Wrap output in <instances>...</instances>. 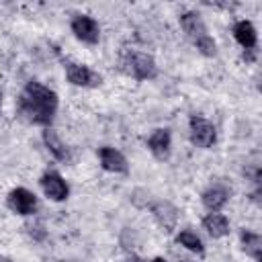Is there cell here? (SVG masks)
I'll list each match as a JSON object with an SVG mask.
<instances>
[{"label":"cell","mask_w":262,"mask_h":262,"mask_svg":"<svg viewBox=\"0 0 262 262\" xmlns=\"http://www.w3.org/2000/svg\"><path fill=\"white\" fill-rule=\"evenodd\" d=\"M18 111L35 125H49L57 111V94L41 82L31 80L18 98Z\"/></svg>","instance_id":"6da1fadb"},{"label":"cell","mask_w":262,"mask_h":262,"mask_svg":"<svg viewBox=\"0 0 262 262\" xmlns=\"http://www.w3.org/2000/svg\"><path fill=\"white\" fill-rule=\"evenodd\" d=\"M125 66H127V72L135 80H151L158 74V66H156L154 57L147 53H141V51L129 53L125 59Z\"/></svg>","instance_id":"7a4b0ae2"},{"label":"cell","mask_w":262,"mask_h":262,"mask_svg":"<svg viewBox=\"0 0 262 262\" xmlns=\"http://www.w3.org/2000/svg\"><path fill=\"white\" fill-rule=\"evenodd\" d=\"M66 76L74 86H84V88H94L102 82V76L98 72L90 70L84 63H74V61L66 63Z\"/></svg>","instance_id":"3957f363"},{"label":"cell","mask_w":262,"mask_h":262,"mask_svg":"<svg viewBox=\"0 0 262 262\" xmlns=\"http://www.w3.org/2000/svg\"><path fill=\"white\" fill-rule=\"evenodd\" d=\"M217 139V131L215 127L203 119V117H190V141L196 145V147H211Z\"/></svg>","instance_id":"277c9868"},{"label":"cell","mask_w":262,"mask_h":262,"mask_svg":"<svg viewBox=\"0 0 262 262\" xmlns=\"http://www.w3.org/2000/svg\"><path fill=\"white\" fill-rule=\"evenodd\" d=\"M72 33H74L80 41H84V43H88V45L98 43V37H100L98 23H96L92 16H88V14H76V16L72 18Z\"/></svg>","instance_id":"5b68a950"},{"label":"cell","mask_w":262,"mask_h":262,"mask_svg":"<svg viewBox=\"0 0 262 262\" xmlns=\"http://www.w3.org/2000/svg\"><path fill=\"white\" fill-rule=\"evenodd\" d=\"M8 207L18 215H33L37 209V196L29 188H14L8 194Z\"/></svg>","instance_id":"8992f818"},{"label":"cell","mask_w":262,"mask_h":262,"mask_svg":"<svg viewBox=\"0 0 262 262\" xmlns=\"http://www.w3.org/2000/svg\"><path fill=\"white\" fill-rule=\"evenodd\" d=\"M41 188L51 201H66L68 194H70V188H68L66 180L57 172H45L41 176Z\"/></svg>","instance_id":"52a82bcc"},{"label":"cell","mask_w":262,"mask_h":262,"mask_svg":"<svg viewBox=\"0 0 262 262\" xmlns=\"http://www.w3.org/2000/svg\"><path fill=\"white\" fill-rule=\"evenodd\" d=\"M229 194H231V188H229L227 184L215 182V184H211V186L203 192L201 199H203V205H205L211 213H217L219 209H223V205L227 203Z\"/></svg>","instance_id":"ba28073f"},{"label":"cell","mask_w":262,"mask_h":262,"mask_svg":"<svg viewBox=\"0 0 262 262\" xmlns=\"http://www.w3.org/2000/svg\"><path fill=\"white\" fill-rule=\"evenodd\" d=\"M151 213H154V217L158 219V223L166 231H172L176 227V223H178V209L172 203H168V201L151 203Z\"/></svg>","instance_id":"9c48e42d"},{"label":"cell","mask_w":262,"mask_h":262,"mask_svg":"<svg viewBox=\"0 0 262 262\" xmlns=\"http://www.w3.org/2000/svg\"><path fill=\"white\" fill-rule=\"evenodd\" d=\"M98 156H100V166H102L106 172L125 174V172L129 170L125 156H123L119 149H115V147H100Z\"/></svg>","instance_id":"30bf717a"},{"label":"cell","mask_w":262,"mask_h":262,"mask_svg":"<svg viewBox=\"0 0 262 262\" xmlns=\"http://www.w3.org/2000/svg\"><path fill=\"white\" fill-rule=\"evenodd\" d=\"M180 27H182V31L196 43L199 39H203V37H207L209 33H207V27H205V23H203V18L196 14V12H192V10H186V12H182L180 14Z\"/></svg>","instance_id":"8fae6325"},{"label":"cell","mask_w":262,"mask_h":262,"mask_svg":"<svg viewBox=\"0 0 262 262\" xmlns=\"http://www.w3.org/2000/svg\"><path fill=\"white\" fill-rule=\"evenodd\" d=\"M170 141L172 139H170L168 129H156L147 139V147L158 160H166L168 154H170Z\"/></svg>","instance_id":"7c38bea8"},{"label":"cell","mask_w":262,"mask_h":262,"mask_svg":"<svg viewBox=\"0 0 262 262\" xmlns=\"http://www.w3.org/2000/svg\"><path fill=\"white\" fill-rule=\"evenodd\" d=\"M233 37L244 49H256L258 35H256V29L250 20H237L233 25Z\"/></svg>","instance_id":"4fadbf2b"},{"label":"cell","mask_w":262,"mask_h":262,"mask_svg":"<svg viewBox=\"0 0 262 262\" xmlns=\"http://www.w3.org/2000/svg\"><path fill=\"white\" fill-rule=\"evenodd\" d=\"M43 141H45V147L49 149V154L59 160V162H68L70 160V149L66 147V143L59 139V135L53 131V129H45L43 131Z\"/></svg>","instance_id":"5bb4252c"},{"label":"cell","mask_w":262,"mask_h":262,"mask_svg":"<svg viewBox=\"0 0 262 262\" xmlns=\"http://www.w3.org/2000/svg\"><path fill=\"white\" fill-rule=\"evenodd\" d=\"M203 227L207 229V233L211 237H223V235L229 233V221L221 213H209L203 219Z\"/></svg>","instance_id":"9a60e30c"},{"label":"cell","mask_w":262,"mask_h":262,"mask_svg":"<svg viewBox=\"0 0 262 262\" xmlns=\"http://www.w3.org/2000/svg\"><path fill=\"white\" fill-rule=\"evenodd\" d=\"M239 239H242L244 252L248 256H252L254 260H260V256H262V237L258 233L250 231V229H244L242 235H239Z\"/></svg>","instance_id":"2e32d148"},{"label":"cell","mask_w":262,"mask_h":262,"mask_svg":"<svg viewBox=\"0 0 262 262\" xmlns=\"http://www.w3.org/2000/svg\"><path fill=\"white\" fill-rule=\"evenodd\" d=\"M176 242H178L180 246H184L186 250H190V252H196V254H203V252H205L201 237H199L194 231H190V229L180 231V233L176 235Z\"/></svg>","instance_id":"e0dca14e"},{"label":"cell","mask_w":262,"mask_h":262,"mask_svg":"<svg viewBox=\"0 0 262 262\" xmlns=\"http://www.w3.org/2000/svg\"><path fill=\"white\" fill-rule=\"evenodd\" d=\"M194 45H196V49H199L203 55H207V57H213V55L217 53V45H215V41H213V37H211V35H207V37L199 39Z\"/></svg>","instance_id":"ac0fdd59"},{"label":"cell","mask_w":262,"mask_h":262,"mask_svg":"<svg viewBox=\"0 0 262 262\" xmlns=\"http://www.w3.org/2000/svg\"><path fill=\"white\" fill-rule=\"evenodd\" d=\"M131 201H133V205H137V207H147V203H149V192H145V190L137 188V190L133 192Z\"/></svg>","instance_id":"d6986e66"},{"label":"cell","mask_w":262,"mask_h":262,"mask_svg":"<svg viewBox=\"0 0 262 262\" xmlns=\"http://www.w3.org/2000/svg\"><path fill=\"white\" fill-rule=\"evenodd\" d=\"M29 233H31V237H35V239H43V237H45V229H43L41 223L29 225Z\"/></svg>","instance_id":"ffe728a7"},{"label":"cell","mask_w":262,"mask_h":262,"mask_svg":"<svg viewBox=\"0 0 262 262\" xmlns=\"http://www.w3.org/2000/svg\"><path fill=\"white\" fill-rule=\"evenodd\" d=\"M254 57H256V49H246V51H244V59L254 61Z\"/></svg>","instance_id":"44dd1931"},{"label":"cell","mask_w":262,"mask_h":262,"mask_svg":"<svg viewBox=\"0 0 262 262\" xmlns=\"http://www.w3.org/2000/svg\"><path fill=\"white\" fill-rule=\"evenodd\" d=\"M0 262H12L8 256H0Z\"/></svg>","instance_id":"7402d4cb"},{"label":"cell","mask_w":262,"mask_h":262,"mask_svg":"<svg viewBox=\"0 0 262 262\" xmlns=\"http://www.w3.org/2000/svg\"><path fill=\"white\" fill-rule=\"evenodd\" d=\"M129 262H143V260H141V258H135V256H133V258H131Z\"/></svg>","instance_id":"603a6c76"},{"label":"cell","mask_w":262,"mask_h":262,"mask_svg":"<svg viewBox=\"0 0 262 262\" xmlns=\"http://www.w3.org/2000/svg\"><path fill=\"white\" fill-rule=\"evenodd\" d=\"M151 262H166V260H164V258H154Z\"/></svg>","instance_id":"cb8c5ba5"},{"label":"cell","mask_w":262,"mask_h":262,"mask_svg":"<svg viewBox=\"0 0 262 262\" xmlns=\"http://www.w3.org/2000/svg\"><path fill=\"white\" fill-rule=\"evenodd\" d=\"M0 106H2V94H0Z\"/></svg>","instance_id":"d4e9b609"}]
</instances>
